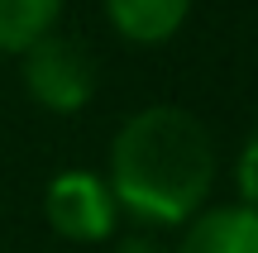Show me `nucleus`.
Returning <instances> with one entry per match:
<instances>
[{
	"mask_svg": "<svg viewBox=\"0 0 258 253\" xmlns=\"http://www.w3.org/2000/svg\"><path fill=\"white\" fill-rule=\"evenodd\" d=\"M110 196L144 225H186L215 187L211 129L182 105L129 115L110 143Z\"/></svg>",
	"mask_w": 258,
	"mask_h": 253,
	"instance_id": "1",
	"label": "nucleus"
},
{
	"mask_svg": "<svg viewBox=\"0 0 258 253\" xmlns=\"http://www.w3.org/2000/svg\"><path fill=\"white\" fill-rule=\"evenodd\" d=\"M24 86L43 110L53 115H77L96 91V62L77 38L67 34H43L24 53Z\"/></svg>",
	"mask_w": 258,
	"mask_h": 253,
	"instance_id": "2",
	"label": "nucleus"
},
{
	"mask_svg": "<svg viewBox=\"0 0 258 253\" xmlns=\"http://www.w3.org/2000/svg\"><path fill=\"white\" fill-rule=\"evenodd\" d=\"M43 215L53 225V234H62L67 244H101L115 234L120 206H115L105 177L72 167V172H57L43 187Z\"/></svg>",
	"mask_w": 258,
	"mask_h": 253,
	"instance_id": "3",
	"label": "nucleus"
},
{
	"mask_svg": "<svg viewBox=\"0 0 258 253\" xmlns=\"http://www.w3.org/2000/svg\"><path fill=\"white\" fill-rule=\"evenodd\" d=\"M172 253H258V210L253 206H211L182 225Z\"/></svg>",
	"mask_w": 258,
	"mask_h": 253,
	"instance_id": "4",
	"label": "nucleus"
},
{
	"mask_svg": "<svg viewBox=\"0 0 258 253\" xmlns=\"http://www.w3.org/2000/svg\"><path fill=\"white\" fill-rule=\"evenodd\" d=\"M186 10H191V0H105L115 34L129 38V43H144V48L167 43L186 24Z\"/></svg>",
	"mask_w": 258,
	"mask_h": 253,
	"instance_id": "5",
	"label": "nucleus"
},
{
	"mask_svg": "<svg viewBox=\"0 0 258 253\" xmlns=\"http://www.w3.org/2000/svg\"><path fill=\"white\" fill-rule=\"evenodd\" d=\"M62 0H0V53H24L43 34H53Z\"/></svg>",
	"mask_w": 258,
	"mask_h": 253,
	"instance_id": "6",
	"label": "nucleus"
},
{
	"mask_svg": "<svg viewBox=\"0 0 258 253\" xmlns=\"http://www.w3.org/2000/svg\"><path fill=\"white\" fill-rule=\"evenodd\" d=\"M234 187H239L244 206H253V210H258V129L249 134V143H244L239 162H234Z\"/></svg>",
	"mask_w": 258,
	"mask_h": 253,
	"instance_id": "7",
	"label": "nucleus"
},
{
	"mask_svg": "<svg viewBox=\"0 0 258 253\" xmlns=\"http://www.w3.org/2000/svg\"><path fill=\"white\" fill-rule=\"evenodd\" d=\"M115 253H167V248L158 244L153 234H129V239H120V244H115Z\"/></svg>",
	"mask_w": 258,
	"mask_h": 253,
	"instance_id": "8",
	"label": "nucleus"
}]
</instances>
